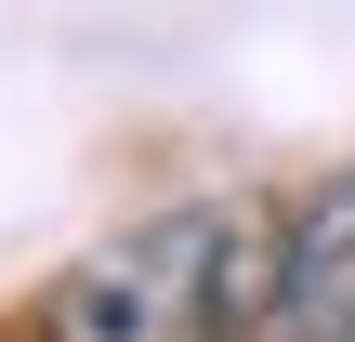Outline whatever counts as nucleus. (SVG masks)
<instances>
[{
	"label": "nucleus",
	"instance_id": "obj_2",
	"mask_svg": "<svg viewBox=\"0 0 355 342\" xmlns=\"http://www.w3.org/2000/svg\"><path fill=\"white\" fill-rule=\"evenodd\" d=\"M277 342H355V171H329L316 198H290V303Z\"/></svg>",
	"mask_w": 355,
	"mask_h": 342
},
{
	"label": "nucleus",
	"instance_id": "obj_1",
	"mask_svg": "<svg viewBox=\"0 0 355 342\" xmlns=\"http://www.w3.org/2000/svg\"><path fill=\"white\" fill-rule=\"evenodd\" d=\"M277 303H290V211L211 198L105 237L53 290V342H263Z\"/></svg>",
	"mask_w": 355,
	"mask_h": 342
}]
</instances>
